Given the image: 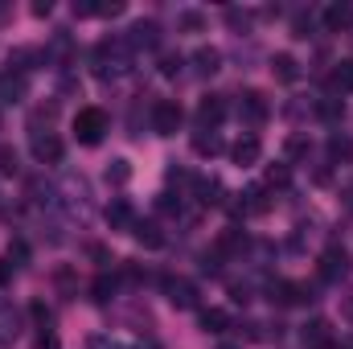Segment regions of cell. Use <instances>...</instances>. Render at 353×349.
Wrapping results in <instances>:
<instances>
[{
    "label": "cell",
    "instance_id": "cell-1",
    "mask_svg": "<svg viewBox=\"0 0 353 349\" xmlns=\"http://www.w3.org/2000/svg\"><path fill=\"white\" fill-rule=\"evenodd\" d=\"M90 62H94V74L99 79H111V74H123L128 66H132V46L128 41H99L94 46V54H90Z\"/></svg>",
    "mask_w": 353,
    "mask_h": 349
},
{
    "label": "cell",
    "instance_id": "cell-2",
    "mask_svg": "<svg viewBox=\"0 0 353 349\" xmlns=\"http://www.w3.org/2000/svg\"><path fill=\"white\" fill-rule=\"evenodd\" d=\"M103 132H107V111H103V107H83V111L74 115V136H79V144H99Z\"/></svg>",
    "mask_w": 353,
    "mask_h": 349
},
{
    "label": "cell",
    "instance_id": "cell-3",
    "mask_svg": "<svg viewBox=\"0 0 353 349\" xmlns=\"http://www.w3.org/2000/svg\"><path fill=\"white\" fill-rule=\"evenodd\" d=\"M181 119H185V111H181L176 99H161V103L152 107V132H157V136H176Z\"/></svg>",
    "mask_w": 353,
    "mask_h": 349
},
{
    "label": "cell",
    "instance_id": "cell-4",
    "mask_svg": "<svg viewBox=\"0 0 353 349\" xmlns=\"http://www.w3.org/2000/svg\"><path fill=\"white\" fill-rule=\"evenodd\" d=\"M321 279H325V283L350 279V251H345V247H329V251L321 255Z\"/></svg>",
    "mask_w": 353,
    "mask_h": 349
},
{
    "label": "cell",
    "instance_id": "cell-5",
    "mask_svg": "<svg viewBox=\"0 0 353 349\" xmlns=\"http://www.w3.org/2000/svg\"><path fill=\"white\" fill-rule=\"evenodd\" d=\"M222 119H226V99L222 94H205L197 103V132H214Z\"/></svg>",
    "mask_w": 353,
    "mask_h": 349
},
{
    "label": "cell",
    "instance_id": "cell-6",
    "mask_svg": "<svg viewBox=\"0 0 353 349\" xmlns=\"http://www.w3.org/2000/svg\"><path fill=\"white\" fill-rule=\"evenodd\" d=\"M300 341H304V349H337V333H333V325L329 321H308L304 325V333H300Z\"/></svg>",
    "mask_w": 353,
    "mask_h": 349
},
{
    "label": "cell",
    "instance_id": "cell-7",
    "mask_svg": "<svg viewBox=\"0 0 353 349\" xmlns=\"http://www.w3.org/2000/svg\"><path fill=\"white\" fill-rule=\"evenodd\" d=\"M29 148H33V157H37L41 165H58V161H62V140H58L54 132H33Z\"/></svg>",
    "mask_w": 353,
    "mask_h": 349
},
{
    "label": "cell",
    "instance_id": "cell-8",
    "mask_svg": "<svg viewBox=\"0 0 353 349\" xmlns=\"http://www.w3.org/2000/svg\"><path fill=\"white\" fill-rule=\"evenodd\" d=\"M267 292H271V304H308V300H312L308 283H292V279H279V283H271Z\"/></svg>",
    "mask_w": 353,
    "mask_h": 349
},
{
    "label": "cell",
    "instance_id": "cell-9",
    "mask_svg": "<svg viewBox=\"0 0 353 349\" xmlns=\"http://www.w3.org/2000/svg\"><path fill=\"white\" fill-rule=\"evenodd\" d=\"M230 157H234V165H243V169H251V165H259V157H263V144H259V136H239L234 144H230Z\"/></svg>",
    "mask_w": 353,
    "mask_h": 349
},
{
    "label": "cell",
    "instance_id": "cell-10",
    "mask_svg": "<svg viewBox=\"0 0 353 349\" xmlns=\"http://www.w3.org/2000/svg\"><path fill=\"white\" fill-rule=\"evenodd\" d=\"M165 296L173 308H197V288L189 279H165Z\"/></svg>",
    "mask_w": 353,
    "mask_h": 349
},
{
    "label": "cell",
    "instance_id": "cell-11",
    "mask_svg": "<svg viewBox=\"0 0 353 349\" xmlns=\"http://www.w3.org/2000/svg\"><path fill=\"white\" fill-rule=\"evenodd\" d=\"M128 46H132V50H157V46H161V25H157V21H140V25H132Z\"/></svg>",
    "mask_w": 353,
    "mask_h": 349
},
{
    "label": "cell",
    "instance_id": "cell-12",
    "mask_svg": "<svg viewBox=\"0 0 353 349\" xmlns=\"http://www.w3.org/2000/svg\"><path fill=\"white\" fill-rule=\"evenodd\" d=\"M239 115H243L251 128H259V123L267 119V99L259 94V90H247V94H243V107H239Z\"/></svg>",
    "mask_w": 353,
    "mask_h": 349
},
{
    "label": "cell",
    "instance_id": "cell-13",
    "mask_svg": "<svg viewBox=\"0 0 353 349\" xmlns=\"http://www.w3.org/2000/svg\"><path fill=\"white\" fill-rule=\"evenodd\" d=\"M21 337V312L12 304H0V346H12Z\"/></svg>",
    "mask_w": 353,
    "mask_h": 349
},
{
    "label": "cell",
    "instance_id": "cell-14",
    "mask_svg": "<svg viewBox=\"0 0 353 349\" xmlns=\"http://www.w3.org/2000/svg\"><path fill=\"white\" fill-rule=\"evenodd\" d=\"M350 25H353V4H329L325 8V29L329 33H341Z\"/></svg>",
    "mask_w": 353,
    "mask_h": 349
},
{
    "label": "cell",
    "instance_id": "cell-15",
    "mask_svg": "<svg viewBox=\"0 0 353 349\" xmlns=\"http://www.w3.org/2000/svg\"><path fill=\"white\" fill-rule=\"evenodd\" d=\"M132 235H136V243H140V247H148V251L165 247V235H161V226H157V222H136V226H132Z\"/></svg>",
    "mask_w": 353,
    "mask_h": 349
},
{
    "label": "cell",
    "instance_id": "cell-16",
    "mask_svg": "<svg viewBox=\"0 0 353 349\" xmlns=\"http://www.w3.org/2000/svg\"><path fill=\"white\" fill-rule=\"evenodd\" d=\"M329 90H333V94H350L353 90V62L350 58L333 66V74H329Z\"/></svg>",
    "mask_w": 353,
    "mask_h": 349
},
{
    "label": "cell",
    "instance_id": "cell-17",
    "mask_svg": "<svg viewBox=\"0 0 353 349\" xmlns=\"http://www.w3.org/2000/svg\"><path fill=\"white\" fill-rule=\"evenodd\" d=\"M193 70H197L201 79L218 74V70H222V54H218V50H197V54H193Z\"/></svg>",
    "mask_w": 353,
    "mask_h": 349
},
{
    "label": "cell",
    "instance_id": "cell-18",
    "mask_svg": "<svg viewBox=\"0 0 353 349\" xmlns=\"http://www.w3.org/2000/svg\"><path fill=\"white\" fill-rule=\"evenodd\" d=\"M107 222H111V230H132L136 226V214H132L128 201H115V206H107Z\"/></svg>",
    "mask_w": 353,
    "mask_h": 349
},
{
    "label": "cell",
    "instance_id": "cell-19",
    "mask_svg": "<svg viewBox=\"0 0 353 349\" xmlns=\"http://www.w3.org/2000/svg\"><path fill=\"white\" fill-rule=\"evenodd\" d=\"M21 99H25V79L0 74V107H8V103H21Z\"/></svg>",
    "mask_w": 353,
    "mask_h": 349
},
{
    "label": "cell",
    "instance_id": "cell-20",
    "mask_svg": "<svg viewBox=\"0 0 353 349\" xmlns=\"http://www.w3.org/2000/svg\"><path fill=\"white\" fill-rule=\"evenodd\" d=\"M271 70H275V79H279V83H296V79H300V70H296V58H292V54H275Z\"/></svg>",
    "mask_w": 353,
    "mask_h": 349
},
{
    "label": "cell",
    "instance_id": "cell-21",
    "mask_svg": "<svg viewBox=\"0 0 353 349\" xmlns=\"http://www.w3.org/2000/svg\"><path fill=\"white\" fill-rule=\"evenodd\" d=\"M193 152H197V157H218V152H222L218 132H197V136H193Z\"/></svg>",
    "mask_w": 353,
    "mask_h": 349
},
{
    "label": "cell",
    "instance_id": "cell-22",
    "mask_svg": "<svg viewBox=\"0 0 353 349\" xmlns=\"http://www.w3.org/2000/svg\"><path fill=\"white\" fill-rule=\"evenodd\" d=\"M197 197H201L205 206H218V201H222V181H218V177H197Z\"/></svg>",
    "mask_w": 353,
    "mask_h": 349
},
{
    "label": "cell",
    "instance_id": "cell-23",
    "mask_svg": "<svg viewBox=\"0 0 353 349\" xmlns=\"http://www.w3.org/2000/svg\"><path fill=\"white\" fill-rule=\"evenodd\" d=\"M201 329H205V333H226V329H230V312L205 308V312H201Z\"/></svg>",
    "mask_w": 353,
    "mask_h": 349
},
{
    "label": "cell",
    "instance_id": "cell-24",
    "mask_svg": "<svg viewBox=\"0 0 353 349\" xmlns=\"http://www.w3.org/2000/svg\"><path fill=\"white\" fill-rule=\"evenodd\" d=\"M329 161H333V165H337V161L350 165L353 161V140L350 136H333V140H329Z\"/></svg>",
    "mask_w": 353,
    "mask_h": 349
},
{
    "label": "cell",
    "instance_id": "cell-25",
    "mask_svg": "<svg viewBox=\"0 0 353 349\" xmlns=\"http://www.w3.org/2000/svg\"><path fill=\"white\" fill-rule=\"evenodd\" d=\"M111 296H115V275H107V271H103V275L90 283V300H94V304H107Z\"/></svg>",
    "mask_w": 353,
    "mask_h": 349
},
{
    "label": "cell",
    "instance_id": "cell-26",
    "mask_svg": "<svg viewBox=\"0 0 353 349\" xmlns=\"http://www.w3.org/2000/svg\"><path fill=\"white\" fill-rule=\"evenodd\" d=\"M132 181V165L128 161H111L107 165V185H128Z\"/></svg>",
    "mask_w": 353,
    "mask_h": 349
},
{
    "label": "cell",
    "instance_id": "cell-27",
    "mask_svg": "<svg viewBox=\"0 0 353 349\" xmlns=\"http://www.w3.org/2000/svg\"><path fill=\"white\" fill-rule=\"evenodd\" d=\"M176 25H181L185 33H201V29H205V17H201V12H193V8H185V12L176 17Z\"/></svg>",
    "mask_w": 353,
    "mask_h": 349
},
{
    "label": "cell",
    "instance_id": "cell-28",
    "mask_svg": "<svg viewBox=\"0 0 353 349\" xmlns=\"http://www.w3.org/2000/svg\"><path fill=\"white\" fill-rule=\"evenodd\" d=\"M226 25L239 29V33H247V29H251V12H247V8H226Z\"/></svg>",
    "mask_w": 353,
    "mask_h": 349
},
{
    "label": "cell",
    "instance_id": "cell-29",
    "mask_svg": "<svg viewBox=\"0 0 353 349\" xmlns=\"http://www.w3.org/2000/svg\"><path fill=\"white\" fill-rule=\"evenodd\" d=\"M54 283H58V292H62L66 300L74 296V275H70V267H58V271H54Z\"/></svg>",
    "mask_w": 353,
    "mask_h": 349
},
{
    "label": "cell",
    "instance_id": "cell-30",
    "mask_svg": "<svg viewBox=\"0 0 353 349\" xmlns=\"http://www.w3.org/2000/svg\"><path fill=\"white\" fill-rule=\"evenodd\" d=\"M247 247V239L239 235V230H226L222 239H218V251H243Z\"/></svg>",
    "mask_w": 353,
    "mask_h": 349
},
{
    "label": "cell",
    "instance_id": "cell-31",
    "mask_svg": "<svg viewBox=\"0 0 353 349\" xmlns=\"http://www.w3.org/2000/svg\"><path fill=\"white\" fill-rule=\"evenodd\" d=\"M29 312H33V321H37V329H50V325H54V317H50V308H46L41 300H33V304H29Z\"/></svg>",
    "mask_w": 353,
    "mask_h": 349
},
{
    "label": "cell",
    "instance_id": "cell-32",
    "mask_svg": "<svg viewBox=\"0 0 353 349\" xmlns=\"http://www.w3.org/2000/svg\"><path fill=\"white\" fill-rule=\"evenodd\" d=\"M161 74H165V79L181 74V54H161Z\"/></svg>",
    "mask_w": 353,
    "mask_h": 349
},
{
    "label": "cell",
    "instance_id": "cell-33",
    "mask_svg": "<svg viewBox=\"0 0 353 349\" xmlns=\"http://www.w3.org/2000/svg\"><path fill=\"white\" fill-rule=\"evenodd\" d=\"M288 181H292V169L288 165H271L267 169V185H288Z\"/></svg>",
    "mask_w": 353,
    "mask_h": 349
},
{
    "label": "cell",
    "instance_id": "cell-34",
    "mask_svg": "<svg viewBox=\"0 0 353 349\" xmlns=\"http://www.w3.org/2000/svg\"><path fill=\"white\" fill-rule=\"evenodd\" d=\"M292 37H312V21L308 17H296L292 21Z\"/></svg>",
    "mask_w": 353,
    "mask_h": 349
},
{
    "label": "cell",
    "instance_id": "cell-35",
    "mask_svg": "<svg viewBox=\"0 0 353 349\" xmlns=\"http://www.w3.org/2000/svg\"><path fill=\"white\" fill-rule=\"evenodd\" d=\"M0 173H17V152L12 148H0Z\"/></svg>",
    "mask_w": 353,
    "mask_h": 349
},
{
    "label": "cell",
    "instance_id": "cell-36",
    "mask_svg": "<svg viewBox=\"0 0 353 349\" xmlns=\"http://www.w3.org/2000/svg\"><path fill=\"white\" fill-rule=\"evenodd\" d=\"M87 349H123V346H119L115 337H103V333H99V337H90L87 341Z\"/></svg>",
    "mask_w": 353,
    "mask_h": 349
},
{
    "label": "cell",
    "instance_id": "cell-37",
    "mask_svg": "<svg viewBox=\"0 0 353 349\" xmlns=\"http://www.w3.org/2000/svg\"><path fill=\"white\" fill-rule=\"evenodd\" d=\"M37 349H58V333L54 329H41L37 333Z\"/></svg>",
    "mask_w": 353,
    "mask_h": 349
},
{
    "label": "cell",
    "instance_id": "cell-38",
    "mask_svg": "<svg viewBox=\"0 0 353 349\" xmlns=\"http://www.w3.org/2000/svg\"><path fill=\"white\" fill-rule=\"evenodd\" d=\"M12 275H17V263H12L8 255H4V259H0V283H8Z\"/></svg>",
    "mask_w": 353,
    "mask_h": 349
},
{
    "label": "cell",
    "instance_id": "cell-39",
    "mask_svg": "<svg viewBox=\"0 0 353 349\" xmlns=\"http://www.w3.org/2000/svg\"><path fill=\"white\" fill-rule=\"evenodd\" d=\"M316 111H321V115H325V119H337V115H341V103H337V99H333V103H321V107H316Z\"/></svg>",
    "mask_w": 353,
    "mask_h": 349
},
{
    "label": "cell",
    "instance_id": "cell-40",
    "mask_svg": "<svg viewBox=\"0 0 353 349\" xmlns=\"http://www.w3.org/2000/svg\"><path fill=\"white\" fill-rule=\"evenodd\" d=\"M157 206H161L165 214H176V210H181V201H173V193H161V201H157Z\"/></svg>",
    "mask_w": 353,
    "mask_h": 349
},
{
    "label": "cell",
    "instance_id": "cell-41",
    "mask_svg": "<svg viewBox=\"0 0 353 349\" xmlns=\"http://www.w3.org/2000/svg\"><path fill=\"white\" fill-rule=\"evenodd\" d=\"M288 152H292V157H300V152H308V144L296 136V140H288Z\"/></svg>",
    "mask_w": 353,
    "mask_h": 349
},
{
    "label": "cell",
    "instance_id": "cell-42",
    "mask_svg": "<svg viewBox=\"0 0 353 349\" xmlns=\"http://www.w3.org/2000/svg\"><path fill=\"white\" fill-rule=\"evenodd\" d=\"M345 317H350V321H353V296H350V304H345Z\"/></svg>",
    "mask_w": 353,
    "mask_h": 349
},
{
    "label": "cell",
    "instance_id": "cell-43",
    "mask_svg": "<svg viewBox=\"0 0 353 349\" xmlns=\"http://www.w3.org/2000/svg\"><path fill=\"white\" fill-rule=\"evenodd\" d=\"M337 349H353V341H341V346H337Z\"/></svg>",
    "mask_w": 353,
    "mask_h": 349
},
{
    "label": "cell",
    "instance_id": "cell-44",
    "mask_svg": "<svg viewBox=\"0 0 353 349\" xmlns=\"http://www.w3.org/2000/svg\"><path fill=\"white\" fill-rule=\"evenodd\" d=\"M222 349H234V346H222Z\"/></svg>",
    "mask_w": 353,
    "mask_h": 349
}]
</instances>
